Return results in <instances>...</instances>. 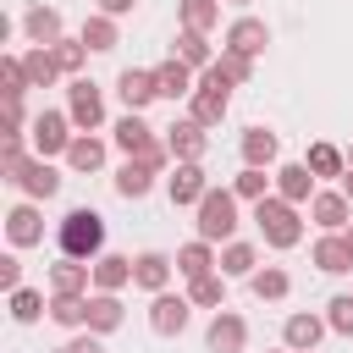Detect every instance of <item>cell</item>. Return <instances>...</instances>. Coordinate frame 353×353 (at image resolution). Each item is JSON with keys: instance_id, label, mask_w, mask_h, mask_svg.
<instances>
[{"instance_id": "obj_28", "label": "cell", "mask_w": 353, "mask_h": 353, "mask_svg": "<svg viewBox=\"0 0 353 353\" xmlns=\"http://www.w3.org/2000/svg\"><path fill=\"white\" fill-rule=\"evenodd\" d=\"M116 325H121V298L116 292H94L88 298V331L94 336H110Z\"/></svg>"}, {"instance_id": "obj_3", "label": "cell", "mask_w": 353, "mask_h": 353, "mask_svg": "<svg viewBox=\"0 0 353 353\" xmlns=\"http://www.w3.org/2000/svg\"><path fill=\"white\" fill-rule=\"evenodd\" d=\"M254 226H259V237H265L270 248H292V243L303 237V221H298V204H287L281 193H265V199L254 204Z\"/></svg>"}, {"instance_id": "obj_25", "label": "cell", "mask_w": 353, "mask_h": 353, "mask_svg": "<svg viewBox=\"0 0 353 353\" xmlns=\"http://www.w3.org/2000/svg\"><path fill=\"white\" fill-rule=\"evenodd\" d=\"M22 33H28L33 44H55V39H66V33H61V11H55V6H33V11L22 17Z\"/></svg>"}, {"instance_id": "obj_52", "label": "cell", "mask_w": 353, "mask_h": 353, "mask_svg": "<svg viewBox=\"0 0 353 353\" xmlns=\"http://www.w3.org/2000/svg\"><path fill=\"white\" fill-rule=\"evenodd\" d=\"M226 6H248V0H226Z\"/></svg>"}, {"instance_id": "obj_7", "label": "cell", "mask_w": 353, "mask_h": 353, "mask_svg": "<svg viewBox=\"0 0 353 353\" xmlns=\"http://www.w3.org/2000/svg\"><path fill=\"white\" fill-rule=\"evenodd\" d=\"M188 320H193V298L154 292V303H149V325H154V336H182Z\"/></svg>"}, {"instance_id": "obj_6", "label": "cell", "mask_w": 353, "mask_h": 353, "mask_svg": "<svg viewBox=\"0 0 353 353\" xmlns=\"http://www.w3.org/2000/svg\"><path fill=\"white\" fill-rule=\"evenodd\" d=\"M28 132H33V149H39L44 160H50V154H66V149H72V138H77V127H72V116H66V110H39Z\"/></svg>"}, {"instance_id": "obj_34", "label": "cell", "mask_w": 353, "mask_h": 353, "mask_svg": "<svg viewBox=\"0 0 353 353\" xmlns=\"http://www.w3.org/2000/svg\"><path fill=\"white\" fill-rule=\"evenodd\" d=\"M248 287H254V298H259V303H281V298L292 292V281H287V270H276V265H265V270H254V276H248Z\"/></svg>"}, {"instance_id": "obj_21", "label": "cell", "mask_w": 353, "mask_h": 353, "mask_svg": "<svg viewBox=\"0 0 353 353\" xmlns=\"http://www.w3.org/2000/svg\"><path fill=\"white\" fill-rule=\"evenodd\" d=\"M276 154H281V138L270 132V127H243V165H276Z\"/></svg>"}, {"instance_id": "obj_50", "label": "cell", "mask_w": 353, "mask_h": 353, "mask_svg": "<svg viewBox=\"0 0 353 353\" xmlns=\"http://www.w3.org/2000/svg\"><path fill=\"white\" fill-rule=\"evenodd\" d=\"M342 193H347V199H353V165H347V171H342Z\"/></svg>"}, {"instance_id": "obj_2", "label": "cell", "mask_w": 353, "mask_h": 353, "mask_svg": "<svg viewBox=\"0 0 353 353\" xmlns=\"http://www.w3.org/2000/svg\"><path fill=\"white\" fill-rule=\"evenodd\" d=\"M116 149H121L127 160H143L149 171H165V160H171V149L154 138V127L143 121V110H127V116L116 121Z\"/></svg>"}, {"instance_id": "obj_9", "label": "cell", "mask_w": 353, "mask_h": 353, "mask_svg": "<svg viewBox=\"0 0 353 353\" xmlns=\"http://www.w3.org/2000/svg\"><path fill=\"white\" fill-rule=\"evenodd\" d=\"M165 149H171L176 160H204V149H210V127H199L193 116H182V121L165 127Z\"/></svg>"}, {"instance_id": "obj_36", "label": "cell", "mask_w": 353, "mask_h": 353, "mask_svg": "<svg viewBox=\"0 0 353 353\" xmlns=\"http://www.w3.org/2000/svg\"><path fill=\"white\" fill-rule=\"evenodd\" d=\"M94 55H105V50H116V17H105V11H94L88 22H83V33H77Z\"/></svg>"}, {"instance_id": "obj_53", "label": "cell", "mask_w": 353, "mask_h": 353, "mask_svg": "<svg viewBox=\"0 0 353 353\" xmlns=\"http://www.w3.org/2000/svg\"><path fill=\"white\" fill-rule=\"evenodd\" d=\"M347 165H353V154H347Z\"/></svg>"}, {"instance_id": "obj_54", "label": "cell", "mask_w": 353, "mask_h": 353, "mask_svg": "<svg viewBox=\"0 0 353 353\" xmlns=\"http://www.w3.org/2000/svg\"><path fill=\"white\" fill-rule=\"evenodd\" d=\"M287 353H292V347H287Z\"/></svg>"}, {"instance_id": "obj_5", "label": "cell", "mask_w": 353, "mask_h": 353, "mask_svg": "<svg viewBox=\"0 0 353 353\" xmlns=\"http://www.w3.org/2000/svg\"><path fill=\"white\" fill-rule=\"evenodd\" d=\"M66 116H72L77 132H99V121H105V94H99V83L72 77V88H66Z\"/></svg>"}, {"instance_id": "obj_32", "label": "cell", "mask_w": 353, "mask_h": 353, "mask_svg": "<svg viewBox=\"0 0 353 353\" xmlns=\"http://www.w3.org/2000/svg\"><path fill=\"white\" fill-rule=\"evenodd\" d=\"M154 176H160V171H149L143 160H127V165L116 171V193H121V199H143V193L154 188Z\"/></svg>"}, {"instance_id": "obj_22", "label": "cell", "mask_w": 353, "mask_h": 353, "mask_svg": "<svg viewBox=\"0 0 353 353\" xmlns=\"http://www.w3.org/2000/svg\"><path fill=\"white\" fill-rule=\"evenodd\" d=\"M88 281H94V265L88 259L61 254V265H50V292H88Z\"/></svg>"}, {"instance_id": "obj_33", "label": "cell", "mask_w": 353, "mask_h": 353, "mask_svg": "<svg viewBox=\"0 0 353 353\" xmlns=\"http://www.w3.org/2000/svg\"><path fill=\"white\" fill-rule=\"evenodd\" d=\"M254 270H259V248L232 237V243L221 248V276H254Z\"/></svg>"}, {"instance_id": "obj_42", "label": "cell", "mask_w": 353, "mask_h": 353, "mask_svg": "<svg viewBox=\"0 0 353 353\" xmlns=\"http://www.w3.org/2000/svg\"><path fill=\"white\" fill-rule=\"evenodd\" d=\"M0 83H6V99H22L33 83H28V66H22V55H6L0 61Z\"/></svg>"}, {"instance_id": "obj_19", "label": "cell", "mask_w": 353, "mask_h": 353, "mask_svg": "<svg viewBox=\"0 0 353 353\" xmlns=\"http://www.w3.org/2000/svg\"><path fill=\"white\" fill-rule=\"evenodd\" d=\"M17 188H22L28 199H55V193H61V171H55V165L39 154V160H28V165H22Z\"/></svg>"}, {"instance_id": "obj_13", "label": "cell", "mask_w": 353, "mask_h": 353, "mask_svg": "<svg viewBox=\"0 0 353 353\" xmlns=\"http://www.w3.org/2000/svg\"><path fill=\"white\" fill-rule=\"evenodd\" d=\"M6 237H11V248H33V243H44V215H39V199H28V204H17V210L6 215Z\"/></svg>"}, {"instance_id": "obj_27", "label": "cell", "mask_w": 353, "mask_h": 353, "mask_svg": "<svg viewBox=\"0 0 353 353\" xmlns=\"http://www.w3.org/2000/svg\"><path fill=\"white\" fill-rule=\"evenodd\" d=\"M132 281V259H121V254H99L94 259V287L99 292H121Z\"/></svg>"}, {"instance_id": "obj_47", "label": "cell", "mask_w": 353, "mask_h": 353, "mask_svg": "<svg viewBox=\"0 0 353 353\" xmlns=\"http://www.w3.org/2000/svg\"><path fill=\"white\" fill-rule=\"evenodd\" d=\"M0 287H6V292L22 287V259H17V254H0Z\"/></svg>"}, {"instance_id": "obj_41", "label": "cell", "mask_w": 353, "mask_h": 353, "mask_svg": "<svg viewBox=\"0 0 353 353\" xmlns=\"http://www.w3.org/2000/svg\"><path fill=\"white\" fill-rule=\"evenodd\" d=\"M215 66H221V72L232 77V88L254 77V55H243V50H226V44H221V55H215Z\"/></svg>"}, {"instance_id": "obj_16", "label": "cell", "mask_w": 353, "mask_h": 353, "mask_svg": "<svg viewBox=\"0 0 353 353\" xmlns=\"http://www.w3.org/2000/svg\"><path fill=\"white\" fill-rule=\"evenodd\" d=\"M314 182H320V176H314L303 160H292V165H276V193H281L287 204H309V199H314Z\"/></svg>"}, {"instance_id": "obj_4", "label": "cell", "mask_w": 353, "mask_h": 353, "mask_svg": "<svg viewBox=\"0 0 353 353\" xmlns=\"http://www.w3.org/2000/svg\"><path fill=\"white\" fill-rule=\"evenodd\" d=\"M193 210H199V237L204 243H232V232H237V193L232 188H210Z\"/></svg>"}, {"instance_id": "obj_14", "label": "cell", "mask_w": 353, "mask_h": 353, "mask_svg": "<svg viewBox=\"0 0 353 353\" xmlns=\"http://www.w3.org/2000/svg\"><path fill=\"white\" fill-rule=\"evenodd\" d=\"M171 270H176V259H165L160 248H143V254L132 259V287H143V292H165V287H171Z\"/></svg>"}, {"instance_id": "obj_10", "label": "cell", "mask_w": 353, "mask_h": 353, "mask_svg": "<svg viewBox=\"0 0 353 353\" xmlns=\"http://www.w3.org/2000/svg\"><path fill=\"white\" fill-rule=\"evenodd\" d=\"M243 342H248V325H243V314H232V309H215V320H210V331H204V347H210V353H243Z\"/></svg>"}, {"instance_id": "obj_49", "label": "cell", "mask_w": 353, "mask_h": 353, "mask_svg": "<svg viewBox=\"0 0 353 353\" xmlns=\"http://www.w3.org/2000/svg\"><path fill=\"white\" fill-rule=\"evenodd\" d=\"M132 6H138V0H99V11H105V17H127Z\"/></svg>"}, {"instance_id": "obj_31", "label": "cell", "mask_w": 353, "mask_h": 353, "mask_svg": "<svg viewBox=\"0 0 353 353\" xmlns=\"http://www.w3.org/2000/svg\"><path fill=\"white\" fill-rule=\"evenodd\" d=\"M66 165H72V171H99V165H105V143H99L94 132H77L72 149H66Z\"/></svg>"}, {"instance_id": "obj_45", "label": "cell", "mask_w": 353, "mask_h": 353, "mask_svg": "<svg viewBox=\"0 0 353 353\" xmlns=\"http://www.w3.org/2000/svg\"><path fill=\"white\" fill-rule=\"evenodd\" d=\"M22 165H28L22 138H6V149H0V176H6V182H17V176H22Z\"/></svg>"}, {"instance_id": "obj_17", "label": "cell", "mask_w": 353, "mask_h": 353, "mask_svg": "<svg viewBox=\"0 0 353 353\" xmlns=\"http://www.w3.org/2000/svg\"><path fill=\"white\" fill-rule=\"evenodd\" d=\"M210 270H221V254H215V243L193 237V243H182V248H176V276L199 281V276H210Z\"/></svg>"}, {"instance_id": "obj_40", "label": "cell", "mask_w": 353, "mask_h": 353, "mask_svg": "<svg viewBox=\"0 0 353 353\" xmlns=\"http://www.w3.org/2000/svg\"><path fill=\"white\" fill-rule=\"evenodd\" d=\"M50 50H55V61H61V72H66V77H77V72H83V61H88V44H83V39H55Z\"/></svg>"}, {"instance_id": "obj_38", "label": "cell", "mask_w": 353, "mask_h": 353, "mask_svg": "<svg viewBox=\"0 0 353 353\" xmlns=\"http://www.w3.org/2000/svg\"><path fill=\"white\" fill-rule=\"evenodd\" d=\"M215 22H221V0H182V28L210 33Z\"/></svg>"}, {"instance_id": "obj_46", "label": "cell", "mask_w": 353, "mask_h": 353, "mask_svg": "<svg viewBox=\"0 0 353 353\" xmlns=\"http://www.w3.org/2000/svg\"><path fill=\"white\" fill-rule=\"evenodd\" d=\"M22 127H33L28 110H22V99H6V138H22Z\"/></svg>"}, {"instance_id": "obj_1", "label": "cell", "mask_w": 353, "mask_h": 353, "mask_svg": "<svg viewBox=\"0 0 353 353\" xmlns=\"http://www.w3.org/2000/svg\"><path fill=\"white\" fill-rule=\"evenodd\" d=\"M55 243H61V254H72V259H99L105 254V215L99 210H88V204H77V210H66L61 215V226H55Z\"/></svg>"}, {"instance_id": "obj_23", "label": "cell", "mask_w": 353, "mask_h": 353, "mask_svg": "<svg viewBox=\"0 0 353 353\" xmlns=\"http://www.w3.org/2000/svg\"><path fill=\"white\" fill-rule=\"evenodd\" d=\"M270 44V28L259 22V17H237L232 28H226V50H243V55H259Z\"/></svg>"}, {"instance_id": "obj_37", "label": "cell", "mask_w": 353, "mask_h": 353, "mask_svg": "<svg viewBox=\"0 0 353 353\" xmlns=\"http://www.w3.org/2000/svg\"><path fill=\"white\" fill-rule=\"evenodd\" d=\"M303 165H309L314 176H342V171H347V154H342L336 143H309Z\"/></svg>"}, {"instance_id": "obj_26", "label": "cell", "mask_w": 353, "mask_h": 353, "mask_svg": "<svg viewBox=\"0 0 353 353\" xmlns=\"http://www.w3.org/2000/svg\"><path fill=\"white\" fill-rule=\"evenodd\" d=\"M171 55H176V61H188L193 72H204V66L215 61V55H210V33H199V28H182V33H176V44H171Z\"/></svg>"}, {"instance_id": "obj_8", "label": "cell", "mask_w": 353, "mask_h": 353, "mask_svg": "<svg viewBox=\"0 0 353 353\" xmlns=\"http://www.w3.org/2000/svg\"><path fill=\"white\" fill-rule=\"evenodd\" d=\"M165 193H171V204H176V210H182V204H199V199L210 193L204 165H199V160H176V171L165 176Z\"/></svg>"}, {"instance_id": "obj_15", "label": "cell", "mask_w": 353, "mask_h": 353, "mask_svg": "<svg viewBox=\"0 0 353 353\" xmlns=\"http://www.w3.org/2000/svg\"><path fill=\"white\" fill-rule=\"evenodd\" d=\"M320 336H325V320H320V314H309V309L287 314V325H281V342H287L292 353H314V347H320Z\"/></svg>"}, {"instance_id": "obj_43", "label": "cell", "mask_w": 353, "mask_h": 353, "mask_svg": "<svg viewBox=\"0 0 353 353\" xmlns=\"http://www.w3.org/2000/svg\"><path fill=\"white\" fill-rule=\"evenodd\" d=\"M39 314H44V298H39L33 287H17V292H11V320H17V325H33Z\"/></svg>"}, {"instance_id": "obj_44", "label": "cell", "mask_w": 353, "mask_h": 353, "mask_svg": "<svg viewBox=\"0 0 353 353\" xmlns=\"http://www.w3.org/2000/svg\"><path fill=\"white\" fill-rule=\"evenodd\" d=\"M325 325H331L336 336H353V292H336V298L325 303Z\"/></svg>"}, {"instance_id": "obj_11", "label": "cell", "mask_w": 353, "mask_h": 353, "mask_svg": "<svg viewBox=\"0 0 353 353\" xmlns=\"http://www.w3.org/2000/svg\"><path fill=\"white\" fill-rule=\"evenodd\" d=\"M116 94H121V105H127V110H149V105L160 99V83H154V72L127 66V72L116 77Z\"/></svg>"}, {"instance_id": "obj_30", "label": "cell", "mask_w": 353, "mask_h": 353, "mask_svg": "<svg viewBox=\"0 0 353 353\" xmlns=\"http://www.w3.org/2000/svg\"><path fill=\"white\" fill-rule=\"evenodd\" d=\"M50 320L55 325H88V292H50Z\"/></svg>"}, {"instance_id": "obj_29", "label": "cell", "mask_w": 353, "mask_h": 353, "mask_svg": "<svg viewBox=\"0 0 353 353\" xmlns=\"http://www.w3.org/2000/svg\"><path fill=\"white\" fill-rule=\"evenodd\" d=\"M22 66H28V83H33V88H50V83L61 77V61H55L50 44H33V50L22 55Z\"/></svg>"}, {"instance_id": "obj_39", "label": "cell", "mask_w": 353, "mask_h": 353, "mask_svg": "<svg viewBox=\"0 0 353 353\" xmlns=\"http://www.w3.org/2000/svg\"><path fill=\"white\" fill-rule=\"evenodd\" d=\"M265 188H270L265 165H243V171H237V182H232V193H237V199H248V204H259V199H265Z\"/></svg>"}, {"instance_id": "obj_35", "label": "cell", "mask_w": 353, "mask_h": 353, "mask_svg": "<svg viewBox=\"0 0 353 353\" xmlns=\"http://www.w3.org/2000/svg\"><path fill=\"white\" fill-rule=\"evenodd\" d=\"M188 298H193V309H226V276L210 270V276L188 281Z\"/></svg>"}, {"instance_id": "obj_20", "label": "cell", "mask_w": 353, "mask_h": 353, "mask_svg": "<svg viewBox=\"0 0 353 353\" xmlns=\"http://www.w3.org/2000/svg\"><path fill=\"white\" fill-rule=\"evenodd\" d=\"M309 259H314L325 276H347V270H353V248H347V237H342V232H325V237L314 243V254H309Z\"/></svg>"}, {"instance_id": "obj_51", "label": "cell", "mask_w": 353, "mask_h": 353, "mask_svg": "<svg viewBox=\"0 0 353 353\" xmlns=\"http://www.w3.org/2000/svg\"><path fill=\"white\" fill-rule=\"evenodd\" d=\"M342 237H347V248H353V221H347V226H342Z\"/></svg>"}, {"instance_id": "obj_24", "label": "cell", "mask_w": 353, "mask_h": 353, "mask_svg": "<svg viewBox=\"0 0 353 353\" xmlns=\"http://www.w3.org/2000/svg\"><path fill=\"white\" fill-rule=\"evenodd\" d=\"M226 105H232V94H215V88H193V99H188V116H193L199 127H221V121H226Z\"/></svg>"}, {"instance_id": "obj_18", "label": "cell", "mask_w": 353, "mask_h": 353, "mask_svg": "<svg viewBox=\"0 0 353 353\" xmlns=\"http://www.w3.org/2000/svg\"><path fill=\"white\" fill-rule=\"evenodd\" d=\"M154 83H160V99H193V88H199V83H193V66L176 61V55L154 66Z\"/></svg>"}, {"instance_id": "obj_12", "label": "cell", "mask_w": 353, "mask_h": 353, "mask_svg": "<svg viewBox=\"0 0 353 353\" xmlns=\"http://www.w3.org/2000/svg\"><path fill=\"white\" fill-rule=\"evenodd\" d=\"M309 221L320 226V232H342L347 221H353V199L336 188V193H314L309 199Z\"/></svg>"}, {"instance_id": "obj_48", "label": "cell", "mask_w": 353, "mask_h": 353, "mask_svg": "<svg viewBox=\"0 0 353 353\" xmlns=\"http://www.w3.org/2000/svg\"><path fill=\"white\" fill-rule=\"evenodd\" d=\"M61 353H105V347H99V336L88 331V336H72V342H66Z\"/></svg>"}]
</instances>
